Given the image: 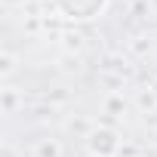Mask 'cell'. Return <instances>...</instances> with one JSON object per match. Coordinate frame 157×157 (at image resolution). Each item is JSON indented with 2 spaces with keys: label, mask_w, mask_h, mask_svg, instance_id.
Returning a JSON list of instances; mask_svg holds the SVG:
<instances>
[{
  "label": "cell",
  "mask_w": 157,
  "mask_h": 157,
  "mask_svg": "<svg viewBox=\"0 0 157 157\" xmlns=\"http://www.w3.org/2000/svg\"><path fill=\"white\" fill-rule=\"evenodd\" d=\"M86 148H90L93 157H111V154L120 151V132H117L114 126L99 123V126H93V132L86 136Z\"/></svg>",
  "instance_id": "2"
},
{
  "label": "cell",
  "mask_w": 157,
  "mask_h": 157,
  "mask_svg": "<svg viewBox=\"0 0 157 157\" xmlns=\"http://www.w3.org/2000/svg\"><path fill=\"white\" fill-rule=\"evenodd\" d=\"M139 108H142V111H154V108H157V93H154V86H148V90L139 93Z\"/></svg>",
  "instance_id": "4"
},
{
  "label": "cell",
  "mask_w": 157,
  "mask_h": 157,
  "mask_svg": "<svg viewBox=\"0 0 157 157\" xmlns=\"http://www.w3.org/2000/svg\"><path fill=\"white\" fill-rule=\"evenodd\" d=\"M10 71H13V56L6 52V56H3V74H10Z\"/></svg>",
  "instance_id": "5"
},
{
  "label": "cell",
  "mask_w": 157,
  "mask_h": 157,
  "mask_svg": "<svg viewBox=\"0 0 157 157\" xmlns=\"http://www.w3.org/2000/svg\"><path fill=\"white\" fill-rule=\"evenodd\" d=\"M111 0H49V6L65 22H93L108 10Z\"/></svg>",
  "instance_id": "1"
},
{
  "label": "cell",
  "mask_w": 157,
  "mask_h": 157,
  "mask_svg": "<svg viewBox=\"0 0 157 157\" xmlns=\"http://www.w3.org/2000/svg\"><path fill=\"white\" fill-rule=\"evenodd\" d=\"M31 157H62V145L59 139H40L34 145V154Z\"/></svg>",
  "instance_id": "3"
}]
</instances>
